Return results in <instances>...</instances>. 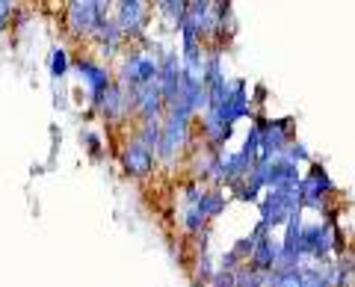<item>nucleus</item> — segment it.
<instances>
[{"label": "nucleus", "mask_w": 355, "mask_h": 287, "mask_svg": "<svg viewBox=\"0 0 355 287\" xmlns=\"http://www.w3.org/2000/svg\"><path fill=\"white\" fill-rule=\"evenodd\" d=\"M293 211H299L296 190H270V195L261 202V225L270 231L272 225H282Z\"/></svg>", "instance_id": "1"}, {"label": "nucleus", "mask_w": 355, "mask_h": 287, "mask_svg": "<svg viewBox=\"0 0 355 287\" xmlns=\"http://www.w3.org/2000/svg\"><path fill=\"white\" fill-rule=\"evenodd\" d=\"M157 74H160L157 60L146 57V53H133V57H128V62H125V80H130L133 92H137L139 86L154 83L157 80Z\"/></svg>", "instance_id": "2"}, {"label": "nucleus", "mask_w": 355, "mask_h": 287, "mask_svg": "<svg viewBox=\"0 0 355 287\" xmlns=\"http://www.w3.org/2000/svg\"><path fill=\"white\" fill-rule=\"evenodd\" d=\"M296 193H299V205L320 207V205H323V195L331 193V181L326 178V172H323V169L314 166V169H311V178L299 181Z\"/></svg>", "instance_id": "3"}, {"label": "nucleus", "mask_w": 355, "mask_h": 287, "mask_svg": "<svg viewBox=\"0 0 355 287\" xmlns=\"http://www.w3.org/2000/svg\"><path fill=\"white\" fill-rule=\"evenodd\" d=\"M104 3H71L69 6V21L74 33H92L104 21Z\"/></svg>", "instance_id": "4"}, {"label": "nucleus", "mask_w": 355, "mask_h": 287, "mask_svg": "<svg viewBox=\"0 0 355 287\" xmlns=\"http://www.w3.org/2000/svg\"><path fill=\"white\" fill-rule=\"evenodd\" d=\"M249 113V98H246V83H234L231 86V92H228V98L222 101V107L216 110V116L225 121V125H234L237 119H243Z\"/></svg>", "instance_id": "5"}, {"label": "nucleus", "mask_w": 355, "mask_h": 287, "mask_svg": "<svg viewBox=\"0 0 355 287\" xmlns=\"http://www.w3.org/2000/svg\"><path fill=\"white\" fill-rule=\"evenodd\" d=\"M331 249V240H329V225H311L302 228V237H299V255H314V258H323L326 252Z\"/></svg>", "instance_id": "6"}, {"label": "nucleus", "mask_w": 355, "mask_h": 287, "mask_svg": "<svg viewBox=\"0 0 355 287\" xmlns=\"http://www.w3.org/2000/svg\"><path fill=\"white\" fill-rule=\"evenodd\" d=\"M160 130H163V134H160V154H163V160H172L178 146H181V139H184L187 116L169 113V121H166V128H160Z\"/></svg>", "instance_id": "7"}, {"label": "nucleus", "mask_w": 355, "mask_h": 287, "mask_svg": "<svg viewBox=\"0 0 355 287\" xmlns=\"http://www.w3.org/2000/svg\"><path fill=\"white\" fill-rule=\"evenodd\" d=\"M154 166V151H148L146 146H139V142H130L125 148V169L130 175H137V178H146Z\"/></svg>", "instance_id": "8"}, {"label": "nucleus", "mask_w": 355, "mask_h": 287, "mask_svg": "<svg viewBox=\"0 0 355 287\" xmlns=\"http://www.w3.org/2000/svg\"><path fill=\"white\" fill-rule=\"evenodd\" d=\"M119 30L128 33V36H139L142 33V24H146V3H121L119 6Z\"/></svg>", "instance_id": "9"}, {"label": "nucleus", "mask_w": 355, "mask_h": 287, "mask_svg": "<svg viewBox=\"0 0 355 287\" xmlns=\"http://www.w3.org/2000/svg\"><path fill=\"white\" fill-rule=\"evenodd\" d=\"M77 69H80V74L86 77L89 89H92V98L98 101V98L107 92V86H110V74H107V69H101V65H95V62H86V60L77 62Z\"/></svg>", "instance_id": "10"}, {"label": "nucleus", "mask_w": 355, "mask_h": 287, "mask_svg": "<svg viewBox=\"0 0 355 287\" xmlns=\"http://www.w3.org/2000/svg\"><path fill=\"white\" fill-rule=\"evenodd\" d=\"M133 101H137V107L146 113L148 119H154L160 113L163 107V95H160V86L157 83H148V86H139L137 92H133Z\"/></svg>", "instance_id": "11"}, {"label": "nucleus", "mask_w": 355, "mask_h": 287, "mask_svg": "<svg viewBox=\"0 0 355 287\" xmlns=\"http://www.w3.org/2000/svg\"><path fill=\"white\" fill-rule=\"evenodd\" d=\"M252 255H254V267L258 270H272L275 263H279V243L266 234V237H261L258 243H254Z\"/></svg>", "instance_id": "12"}, {"label": "nucleus", "mask_w": 355, "mask_h": 287, "mask_svg": "<svg viewBox=\"0 0 355 287\" xmlns=\"http://www.w3.org/2000/svg\"><path fill=\"white\" fill-rule=\"evenodd\" d=\"M95 104L101 107V113H107V116H121V113H125V110L130 107L128 98H125V92H121V86H116V83H110L107 92L98 98Z\"/></svg>", "instance_id": "13"}, {"label": "nucleus", "mask_w": 355, "mask_h": 287, "mask_svg": "<svg viewBox=\"0 0 355 287\" xmlns=\"http://www.w3.org/2000/svg\"><path fill=\"white\" fill-rule=\"evenodd\" d=\"M193 207L202 214V219H210V216H216L222 207H225V198H222L219 193H202V198H198Z\"/></svg>", "instance_id": "14"}, {"label": "nucleus", "mask_w": 355, "mask_h": 287, "mask_svg": "<svg viewBox=\"0 0 355 287\" xmlns=\"http://www.w3.org/2000/svg\"><path fill=\"white\" fill-rule=\"evenodd\" d=\"M205 130H207V137H210V142H225L228 137H231V125H225L216 113H207L205 116Z\"/></svg>", "instance_id": "15"}, {"label": "nucleus", "mask_w": 355, "mask_h": 287, "mask_svg": "<svg viewBox=\"0 0 355 287\" xmlns=\"http://www.w3.org/2000/svg\"><path fill=\"white\" fill-rule=\"evenodd\" d=\"M270 287H305V275L302 270H279V272H272L270 275Z\"/></svg>", "instance_id": "16"}, {"label": "nucleus", "mask_w": 355, "mask_h": 287, "mask_svg": "<svg viewBox=\"0 0 355 287\" xmlns=\"http://www.w3.org/2000/svg\"><path fill=\"white\" fill-rule=\"evenodd\" d=\"M95 33H98V39H101L110 51H113L119 45V39H121V30H119V24H113V21H101Z\"/></svg>", "instance_id": "17"}, {"label": "nucleus", "mask_w": 355, "mask_h": 287, "mask_svg": "<svg viewBox=\"0 0 355 287\" xmlns=\"http://www.w3.org/2000/svg\"><path fill=\"white\" fill-rule=\"evenodd\" d=\"M160 134H163V130H160V125H154V121H148V125L146 128H142V134H139V146H146L148 151H154V148H160Z\"/></svg>", "instance_id": "18"}, {"label": "nucleus", "mask_w": 355, "mask_h": 287, "mask_svg": "<svg viewBox=\"0 0 355 287\" xmlns=\"http://www.w3.org/2000/svg\"><path fill=\"white\" fill-rule=\"evenodd\" d=\"M266 281L263 272H249V270H240L237 275V287H261Z\"/></svg>", "instance_id": "19"}, {"label": "nucleus", "mask_w": 355, "mask_h": 287, "mask_svg": "<svg viewBox=\"0 0 355 287\" xmlns=\"http://www.w3.org/2000/svg\"><path fill=\"white\" fill-rule=\"evenodd\" d=\"M65 69H69V57H65V51H53L51 53V74L53 77H62Z\"/></svg>", "instance_id": "20"}, {"label": "nucleus", "mask_w": 355, "mask_h": 287, "mask_svg": "<svg viewBox=\"0 0 355 287\" xmlns=\"http://www.w3.org/2000/svg\"><path fill=\"white\" fill-rule=\"evenodd\" d=\"M305 275V287H331V275L329 272H302Z\"/></svg>", "instance_id": "21"}, {"label": "nucleus", "mask_w": 355, "mask_h": 287, "mask_svg": "<svg viewBox=\"0 0 355 287\" xmlns=\"http://www.w3.org/2000/svg\"><path fill=\"white\" fill-rule=\"evenodd\" d=\"M214 287H237V275L231 270H219L214 275Z\"/></svg>", "instance_id": "22"}, {"label": "nucleus", "mask_w": 355, "mask_h": 287, "mask_svg": "<svg viewBox=\"0 0 355 287\" xmlns=\"http://www.w3.org/2000/svg\"><path fill=\"white\" fill-rule=\"evenodd\" d=\"M308 157V151H305V146H287V160H305Z\"/></svg>", "instance_id": "23"}, {"label": "nucleus", "mask_w": 355, "mask_h": 287, "mask_svg": "<svg viewBox=\"0 0 355 287\" xmlns=\"http://www.w3.org/2000/svg\"><path fill=\"white\" fill-rule=\"evenodd\" d=\"M252 249H254V240H252V237H246V240H240L237 246H234V255H237V258H240V255H249Z\"/></svg>", "instance_id": "24"}, {"label": "nucleus", "mask_w": 355, "mask_h": 287, "mask_svg": "<svg viewBox=\"0 0 355 287\" xmlns=\"http://www.w3.org/2000/svg\"><path fill=\"white\" fill-rule=\"evenodd\" d=\"M9 12H12V6H9V3H0V24H6Z\"/></svg>", "instance_id": "25"}]
</instances>
